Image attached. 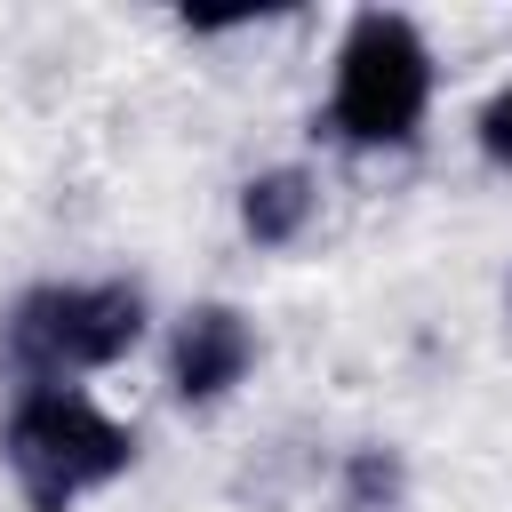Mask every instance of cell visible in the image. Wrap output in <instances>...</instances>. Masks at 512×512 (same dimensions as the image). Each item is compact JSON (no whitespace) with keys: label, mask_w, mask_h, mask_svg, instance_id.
Returning <instances> with one entry per match:
<instances>
[{"label":"cell","mask_w":512,"mask_h":512,"mask_svg":"<svg viewBox=\"0 0 512 512\" xmlns=\"http://www.w3.org/2000/svg\"><path fill=\"white\" fill-rule=\"evenodd\" d=\"M128 456H136L128 432H120L96 400H80V392H64V384L24 392L16 416H8V464H16V480H24V496H32L40 512H64L80 488L112 480Z\"/></svg>","instance_id":"obj_1"},{"label":"cell","mask_w":512,"mask_h":512,"mask_svg":"<svg viewBox=\"0 0 512 512\" xmlns=\"http://www.w3.org/2000/svg\"><path fill=\"white\" fill-rule=\"evenodd\" d=\"M432 96V56L408 16L368 8L336 56V128L352 144H408Z\"/></svg>","instance_id":"obj_2"},{"label":"cell","mask_w":512,"mask_h":512,"mask_svg":"<svg viewBox=\"0 0 512 512\" xmlns=\"http://www.w3.org/2000/svg\"><path fill=\"white\" fill-rule=\"evenodd\" d=\"M136 336H144L136 288H40L8 320V360L48 384V376H72V368L120 360Z\"/></svg>","instance_id":"obj_3"},{"label":"cell","mask_w":512,"mask_h":512,"mask_svg":"<svg viewBox=\"0 0 512 512\" xmlns=\"http://www.w3.org/2000/svg\"><path fill=\"white\" fill-rule=\"evenodd\" d=\"M248 320L232 312V304H200V312H184V328H176V352H168V384H176V400H216V392H232L240 384V368H248Z\"/></svg>","instance_id":"obj_4"},{"label":"cell","mask_w":512,"mask_h":512,"mask_svg":"<svg viewBox=\"0 0 512 512\" xmlns=\"http://www.w3.org/2000/svg\"><path fill=\"white\" fill-rule=\"evenodd\" d=\"M312 216V176H296V168H272V176H256L248 184V200H240V224H248V240H264V248H280V240H296V224Z\"/></svg>","instance_id":"obj_5"},{"label":"cell","mask_w":512,"mask_h":512,"mask_svg":"<svg viewBox=\"0 0 512 512\" xmlns=\"http://www.w3.org/2000/svg\"><path fill=\"white\" fill-rule=\"evenodd\" d=\"M480 152H488V160H512V88L488 96V112H480Z\"/></svg>","instance_id":"obj_6"}]
</instances>
